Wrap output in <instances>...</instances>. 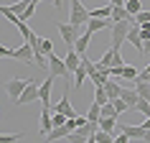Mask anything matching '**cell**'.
Instances as JSON below:
<instances>
[{
	"instance_id": "cell-5",
	"label": "cell",
	"mask_w": 150,
	"mask_h": 143,
	"mask_svg": "<svg viewBox=\"0 0 150 143\" xmlns=\"http://www.w3.org/2000/svg\"><path fill=\"white\" fill-rule=\"evenodd\" d=\"M46 56H48V74H51V77H69L66 61H64L61 56H56L54 51H51V54H46Z\"/></svg>"
},
{
	"instance_id": "cell-12",
	"label": "cell",
	"mask_w": 150,
	"mask_h": 143,
	"mask_svg": "<svg viewBox=\"0 0 150 143\" xmlns=\"http://www.w3.org/2000/svg\"><path fill=\"white\" fill-rule=\"evenodd\" d=\"M69 133H71V128L66 125V123H64V125H56V128H51V130L46 133V138H43V141H64V138H66Z\"/></svg>"
},
{
	"instance_id": "cell-16",
	"label": "cell",
	"mask_w": 150,
	"mask_h": 143,
	"mask_svg": "<svg viewBox=\"0 0 150 143\" xmlns=\"http://www.w3.org/2000/svg\"><path fill=\"white\" fill-rule=\"evenodd\" d=\"M89 39H92V33H89V31H84V33H79V39L74 41V49H76V51H79L81 56L87 54V46H89Z\"/></svg>"
},
{
	"instance_id": "cell-29",
	"label": "cell",
	"mask_w": 150,
	"mask_h": 143,
	"mask_svg": "<svg viewBox=\"0 0 150 143\" xmlns=\"http://www.w3.org/2000/svg\"><path fill=\"white\" fill-rule=\"evenodd\" d=\"M122 64H125V61H122V54H120L117 49H115V56H112V66H122ZM112 66H110V69H112Z\"/></svg>"
},
{
	"instance_id": "cell-26",
	"label": "cell",
	"mask_w": 150,
	"mask_h": 143,
	"mask_svg": "<svg viewBox=\"0 0 150 143\" xmlns=\"http://www.w3.org/2000/svg\"><path fill=\"white\" fill-rule=\"evenodd\" d=\"M145 21H150V10H140V13H135V26L145 23Z\"/></svg>"
},
{
	"instance_id": "cell-14",
	"label": "cell",
	"mask_w": 150,
	"mask_h": 143,
	"mask_svg": "<svg viewBox=\"0 0 150 143\" xmlns=\"http://www.w3.org/2000/svg\"><path fill=\"white\" fill-rule=\"evenodd\" d=\"M54 128V120H51V107H43V112H41V135L46 138V133Z\"/></svg>"
},
{
	"instance_id": "cell-25",
	"label": "cell",
	"mask_w": 150,
	"mask_h": 143,
	"mask_svg": "<svg viewBox=\"0 0 150 143\" xmlns=\"http://www.w3.org/2000/svg\"><path fill=\"white\" fill-rule=\"evenodd\" d=\"M21 138H23L21 133H0V143H16Z\"/></svg>"
},
{
	"instance_id": "cell-22",
	"label": "cell",
	"mask_w": 150,
	"mask_h": 143,
	"mask_svg": "<svg viewBox=\"0 0 150 143\" xmlns=\"http://www.w3.org/2000/svg\"><path fill=\"white\" fill-rule=\"evenodd\" d=\"M28 3H31V0H18V3H13V5H10V10L21 18V16L25 13V8H28Z\"/></svg>"
},
{
	"instance_id": "cell-17",
	"label": "cell",
	"mask_w": 150,
	"mask_h": 143,
	"mask_svg": "<svg viewBox=\"0 0 150 143\" xmlns=\"http://www.w3.org/2000/svg\"><path fill=\"white\" fill-rule=\"evenodd\" d=\"M104 92H107L110 100H115V97H120V92H122V84L115 82V79H107V82H104Z\"/></svg>"
},
{
	"instance_id": "cell-9",
	"label": "cell",
	"mask_w": 150,
	"mask_h": 143,
	"mask_svg": "<svg viewBox=\"0 0 150 143\" xmlns=\"http://www.w3.org/2000/svg\"><path fill=\"white\" fill-rule=\"evenodd\" d=\"M51 87H54V77L48 74V79L43 84H38V100L43 107H51Z\"/></svg>"
},
{
	"instance_id": "cell-2",
	"label": "cell",
	"mask_w": 150,
	"mask_h": 143,
	"mask_svg": "<svg viewBox=\"0 0 150 143\" xmlns=\"http://www.w3.org/2000/svg\"><path fill=\"white\" fill-rule=\"evenodd\" d=\"M56 26V31L61 33V39L64 44H69V46H74V41L79 39V33H81V26H74V23H64V21H59Z\"/></svg>"
},
{
	"instance_id": "cell-21",
	"label": "cell",
	"mask_w": 150,
	"mask_h": 143,
	"mask_svg": "<svg viewBox=\"0 0 150 143\" xmlns=\"http://www.w3.org/2000/svg\"><path fill=\"white\" fill-rule=\"evenodd\" d=\"M99 115H102V105L92 102V107L87 110V120H89V123H99Z\"/></svg>"
},
{
	"instance_id": "cell-1",
	"label": "cell",
	"mask_w": 150,
	"mask_h": 143,
	"mask_svg": "<svg viewBox=\"0 0 150 143\" xmlns=\"http://www.w3.org/2000/svg\"><path fill=\"white\" fill-rule=\"evenodd\" d=\"M130 21H112V49H122V44L127 41V31H130Z\"/></svg>"
},
{
	"instance_id": "cell-20",
	"label": "cell",
	"mask_w": 150,
	"mask_h": 143,
	"mask_svg": "<svg viewBox=\"0 0 150 143\" xmlns=\"http://www.w3.org/2000/svg\"><path fill=\"white\" fill-rule=\"evenodd\" d=\"M99 128H102V130H107V133H112V130L117 128V118H110V115H99Z\"/></svg>"
},
{
	"instance_id": "cell-7",
	"label": "cell",
	"mask_w": 150,
	"mask_h": 143,
	"mask_svg": "<svg viewBox=\"0 0 150 143\" xmlns=\"http://www.w3.org/2000/svg\"><path fill=\"white\" fill-rule=\"evenodd\" d=\"M25 84H28V79H21V77H13V79H8V84H5V92H8V97L16 102L18 97L23 95Z\"/></svg>"
},
{
	"instance_id": "cell-28",
	"label": "cell",
	"mask_w": 150,
	"mask_h": 143,
	"mask_svg": "<svg viewBox=\"0 0 150 143\" xmlns=\"http://www.w3.org/2000/svg\"><path fill=\"white\" fill-rule=\"evenodd\" d=\"M38 41H41V49H43V54H51V51H54V44H51L48 39H38Z\"/></svg>"
},
{
	"instance_id": "cell-10",
	"label": "cell",
	"mask_w": 150,
	"mask_h": 143,
	"mask_svg": "<svg viewBox=\"0 0 150 143\" xmlns=\"http://www.w3.org/2000/svg\"><path fill=\"white\" fill-rule=\"evenodd\" d=\"M64 61H66V69H69V74L74 77V69L81 64V54L76 51L74 46H69V51H66V56H64Z\"/></svg>"
},
{
	"instance_id": "cell-23",
	"label": "cell",
	"mask_w": 150,
	"mask_h": 143,
	"mask_svg": "<svg viewBox=\"0 0 150 143\" xmlns=\"http://www.w3.org/2000/svg\"><path fill=\"white\" fill-rule=\"evenodd\" d=\"M125 10L135 16V13H140V10H142V3H140V0H125Z\"/></svg>"
},
{
	"instance_id": "cell-15",
	"label": "cell",
	"mask_w": 150,
	"mask_h": 143,
	"mask_svg": "<svg viewBox=\"0 0 150 143\" xmlns=\"http://www.w3.org/2000/svg\"><path fill=\"white\" fill-rule=\"evenodd\" d=\"M112 56H115V49L110 46V49L102 54V59H97V69H99V72H107V69L112 66Z\"/></svg>"
},
{
	"instance_id": "cell-24",
	"label": "cell",
	"mask_w": 150,
	"mask_h": 143,
	"mask_svg": "<svg viewBox=\"0 0 150 143\" xmlns=\"http://www.w3.org/2000/svg\"><path fill=\"white\" fill-rule=\"evenodd\" d=\"M94 102H99V105L110 102V97H107V92H104V87H94Z\"/></svg>"
},
{
	"instance_id": "cell-11",
	"label": "cell",
	"mask_w": 150,
	"mask_h": 143,
	"mask_svg": "<svg viewBox=\"0 0 150 143\" xmlns=\"http://www.w3.org/2000/svg\"><path fill=\"white\" fill-rule=\"evenodd\" d=\"M127 41H130L140 54H145V44H142V36H140V26H135V23L130 26V31H127Z\"/></svg>"
},
{
	"instance_id": "cell-30",
	"label": "cell",
	"mask_w": 150,
	"mask_h": 143,
	"mask_svg": "<svg viewBox=\"0 0 150 143\" xmlns=\"http://www.w3.org/2000/svg\"><path fill=\"white\" fill-rule=\"evenodd\" d=\"M51 3H54V8H56V10H61V0H51Z\"/></svg>"
},
{
	"instance_id": "cell-13",
	"label": "cell",
	"mask_w": 150,
	"mask_h": 143,
	"mask_svg": "<svg viewBox=\"0 0 150 143\" xmlns=\"http://www.w3.org/2000/svg\"><path fill=\"white\" fill-rule=\"evenodd\" d=\"M107 26H112V18H89L87 21V31L97 33V31H104Z\"/></svg>"
},
{
	"instance_id": "cell-18",
	"label": "cell",
	"mask_w": 150,
	"mask_h": 143,
	"mask_svg": "<svg viewBox=\"0 0 150 143\" xmlns=\"http://www.w3.org/2000/svg\"><path fill=\"white\" fill-rule=\"evenodd\" d=\"M87 77H89V74H87V69H84V64H79V66L74 69V79H71V87H81Z\"/></svg>"
},
{
	"instance_id": "cell-32",
	"label": "cell",
	"mask_w": 150,
	"mask_h": 143,
	"mask_svg": "<svg viewBox=\"0 0 150 143\" xmlns=\"http://www.w3.org/2000/svg\"><path fill=\"white\" fill-rule=\"evenodd\" d=\"M145 69H148V72H150V64H148V66H145Z\"/></svg>"
},
{
	"instance_id": "cell-4",
	"label": "cell",
	"mask_w": 150,
	"mask_h": 143,
	"mask_svg": "<svg viewBox=\"0 0 150 143\" xmlns=\"http://www.w3.org/2000/svg\"><path fill=\"white\" fill-rule=\"evenodd\" d=\"M69 3H71V16H69V23H74V26L87 23V21H89V10L84 8V3H81V0H69Z\"/></svg>"
},
{
	"instance_id": "cell-19",
	"label": "cell",
	"mask_w": 150,
	"mask_h": 143,
	"mask_svg": "<svg viewBox=\"0 0 150 143\" xmlns=\"http://www.w3.org/2000/svg\"><path fill=\"white\" fill-rule=\"evenodd\" d=\"M89 18H112V3H107V5H102V8L89 10Z\"/></svg>"
},
{
	"instance_id": "cell-8",
	"label": "cell",
	"mask_w": 150,
	"mask_h": 143,
	"mask_svg": "<svg viewBox=\"0 0 150 143\" xmlns=\"http://www.w3.org/2000/svg\"><path fill=\"white\" fill-rule=\"evenodd\" d=\"M13 59H18V61H23V64H31L33 66V46L25 41L23 46H18L13 49Z\"/></svg>"
},
{
	"instance_id": "cell-31",
	"label": "cell",
	"mask_w": 150,
	"mask_h": 143,
	"mask_svg": "<svg viewBox=\"0 0 150 143\" xmlns=\"http://www.w3.org/2000/svg\"><path fill=\"white\" fill-rule=\"evenodd\" d=\"M112 5H125V0H110Z\"/></svg>"
},
{
	"instance_id": "cell-6",
	"label": "cell",
	"mask_w": 150,
	"mask_h": 143,
	"mask_svg": "<svg viewBox=\"0 0 150 143\" xmlns=\"http://www.w3.org/2000/svg\"><path fill=\"white\" fill-rule=\"evenodd\" d=\"M33 100H38V82H36V79H28L23 95L16 100V105H31Z\"/></svg>"
},
{
	"instance_id": "cell-27",
	"label": "cell",
	"mask_w": 150,
	"mask_h": 143,
	"mask_svg": "<svg viewBox=\"0 0 150 143\" xmlns=\"http://www.w3.org/2000/svg\"><path fill=\"white\" fill-rule=\"evenodd\" d=\"M36 5H38V3H33V0H31V3H28V8H25V13H23L21 18H23V21H28V18H31L33 13H36Z\"/></svg>"
},
{
	"instance_id": "cell-3",
	"label": "cell",
	"mask_w": 150,
	"mask_h": 143,
	"mask_svg": "<svg viewBox=\"0 0 150 143\" xmlns=\"http://www.w3.org/2000/svg\"><path fill=\"white\" fill-rule=\"evenodd\" d=\"M120 130L130 138L132 143H145V141H150V130L145 125H120Z\"/></svg>"
}]
</instances>
